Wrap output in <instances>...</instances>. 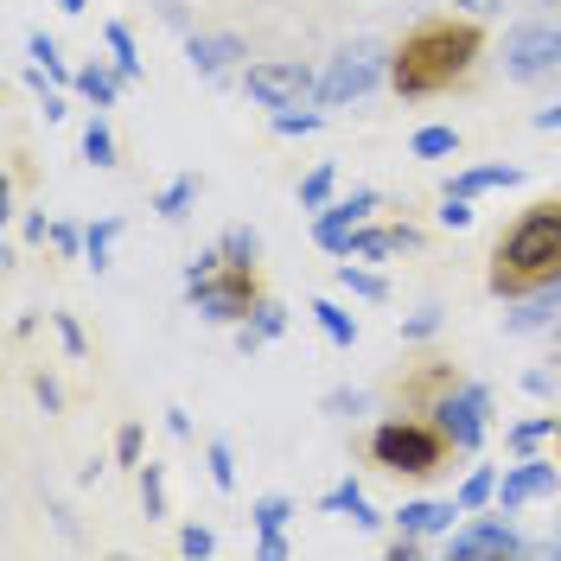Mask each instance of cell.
<instances>
[{"label":"cell","instance_id":"3","mask_svg":"<svg viewBox=\"0 0 561 561\" xmlns=\"http://www.w3.org/2000/svg\"><path fill=\"white\" fill-rule=\"evenodd\" d=\"M454 434L434 415H389L364 434V459L389 479H440L454 472Z\"/></svg>","mask_w":561,"mask_h":561},{"label":"cell","instance_id":"30","mask_svg":"<svg viewBox=\"0 0 561 561\" xmlns=\"http://www.w3.org/2000/svg\"><path fill=\"white\" fill-rule=\"evenodd\" d=\"M83 160H90V167H115V135H108L103 122L83 128Z\"/></svg>","mask_w":561,"mask_h":561},{"label":"cell","instance_id":"29","mask_svg":"<svg viewBox=\"0 0 561 561\" xmlns=\"http://www.w3.org/2000/svg\"><path fill=\"white\" fill-rule=\"evenodd\" d=\"M140 504H147V517H167V472L160 466H140Z\"/></svg>","mask_w":561,"mask_h":561},{"label":"cell","instance_id":"36","mask_svg":"<svg viewBox=\"0 0 561 561\" xmlns=\"http://www.w3.org/2000/svg\"><path fill=\"white\" fill-rule=\"evenodd\" d=\"M224 249H230L237 262H255V255H262V237H255V230H243V224H237V230H224Z\"/></svg>","mask_w":561,"mask_h":561},{"label":"cell","instance_id":"7","mask_svg":"<svg viewBox=\"0 0 561 561\" xmlns=\"http://www.w3.org/2000/svg\"><path fill=\"white\" fill-rule=\"evenodd\" d=\"M243 90L262 108H307L319 96V77H313V65H300V58H275V65H249Z\"/></svg>","mask_w":561,"mask_h":561},{"label":"cell","instance_id":"51","mask_svg":"<svg viewBox=\"0 0 561 561\" xmlns=\"http://www.w3.org/2000/svg\"><path fill=\"white\" fill-rule=\"evenodd\" d=\"M542 7H561V0H542Z\"/></svg>","mask_w":561,"mask_h":561},{"label":"cell","instance_id":"19","mask_svg":"<svg viewBox=\"0 0 561 561\" xmlns=\"http://www.w3.org/2000/svg\"><path fill=\"white\" fill-rule=\"evenodd\" d=\"M70 83H77L96 108H115V96H122V70H103V65H83Z\"/></svg>","mask_w":561,"mask_h":561},{"label":"cell","instance_id":"14","mask_svg":"<svg viewBox=\"0 0 561 561\" xmlns=\"http://www.w3.org/2000/svg\"><path fill=\"white\" fill-rule=\"evenodd\" d=\"M402 249H421L415 224H364V230L351 237V255H357V262H383V255H402Z\"/></svg>","mask_w":561,"mask_h":561},{"label":"cell","instance_id":"41","mask_svg":"<svg viewBox=\"0 0 561 561\" xmlns=\"http://www.w3.org/2000/svg\"><path fill=\"white\" fill-rule=\"evenodd\" d=\"M357 409H364L357 389H332V396H325V415H357Z\"/></svg>","mask_w":561,"mask_h":561},{"label":"cell","instance_id":"21","mask_svg":"<svg viewBox=\"0 0 561 561\" xmlns=\"http://www.w3.org/2000/svg\"><path fill=\"white\" fill-rule=\"evenodd\" d=\"M313 319H319V332H325V339H332L339 351L357 345V319H351L345 307H332V300H313Z\"/></svg>","mask_w":561,"mask_h":561},{"label":"cell","instance_id":"9","mask_svg":"<svg viewBox=\"0 0 561 561\" xmlns=\"http://www.w3.org/2000/svg\"><path fill=\"white\" fill-rule=\"evenodd\" d=\"M434 421L454 434V447L459 454H472L479 440H485V427H491V389L485 383H466V389H454L440 409H434Z\"/></svg>","mask_w":561,"mask_h":561},{"label":"cell","instance_id":"28","mask_svg":"<svg viewBox=\"0 0 561 561\" xmlns=\"http://www.w3.org/2000/svg\"><path fill=\"white\" fill-rule=\"evenodd\" d=\"M255 529H280L287 517H294V497H280V491H268V497H255Z\"/></svg>","mask_w":561,"mask_h":561},{"label":"cell","instance_id":"43","mask_svg":"<svg viewBox=\"0 0 561 561\" xmlns=\"http://www.w3.org/2000/svg\"><path fill=\"white\" fill-rule=\"evenodd\" d=\"M33 396L45 402V409H65V389L51 383V377H33Z\"/></svg>","mask_w":561,"mask_h":561},{"label":"cell","instance_id":"48","mask_svg":"<svg viewBox=\"0 0 561 561\" xmlns=\"http://www.w3.org/2000/svg\"><path fill=\"white\" fill-rule=\"evenodd\" d=\"M58 7H65V13H83V0H58Z\"/></svg>","mask_w":561,"mask_h":561},{"label":"cell","instance_id":"27","mask_svg":"<svg viewBox=\"0 0 561 561\" xmlns=\"http://www.w3.org/2000/svg\"><path fill=\"white\" fill-rule=\"evenodd\" d=\"M556 421H561V415L517 421V427H511V447H517V454H536V440H549V434H556Z\"/></svg>","mask_w":561,"mask_h":561},{"label":"cell","instance_id":"37","mask_svg":"<svg viewBox=\"0 0 561 561\" xmlns=\"http://www.w3.org/2000/svg\"><path fill=\"white\" fill-rule=\"evenodd\" d=\"M210 549H217V536H210L205 524H185V529H179V556H210Z\"/></svg>","mask_w":561,"mask_h":561},{"label":"cell","instance_id":"15","mask_svg":"<svg viewBox=\"0 0 561 561\" xmlns=\"http://www.w3.org/2000/svg\"><path fill=\"white\" fill-rule=\"evenodd\" d=\"M454 517H466L459 497H415V504L396 511V529H409V536H440V529H454Z\"/></svg>","mask_w":561,"mask_h":561},{"label":"cell","instance_id":"5","mask_svg":"<svg viewBox=\"0 0 561 561\" xmlns=\"http://www.w3.org/2000/svg\"><path fill=\"white\" fill-rule=\"evenodd\" d=\"M472 377L459 370V357H447V351H415L409 364H396L389 370V415H434L454 389H466Z\"/></svg>","mask_w":561,"mask_h":561},{"label":"cell","instance_id":"1","mask_svg":"<svg viewBox=\"0 0 561 561\" xmlns=\"http://www.w3.org/2000/svg\"><path fill=\"white\" fill-rule=\"evenodd\" d=\"M485 58V20L479 13H427L415 20L409 33L389 45V90L402 96V103H427V96H447L459 90L472 65Z\"/></svg>","mask_w":561,"mask_h":561},{"label":"cell","instance_id":"35","mask_svg":"<svg viewBox=\"0 0 561 561\" xmlns=\"http://www.w3.org/2000/svg\"><path fill=\"white\" fill-rule=\"evenodd\" d=\"M319 122H325L319 108H275V135H313Z\"/></svg>","mask_w":561,"mask_h":561},{"label":"cell","instance_id":"23","mask_svg":"<svg viewBox=\"0 0 561 561\" xmlns=\"http://www.w3.org/2000/svg\"><path fill=\"white\" fill-rule=\"evenodd\" d=\"M122 237V217H103L96 230H83V255H90V268H108V249Z\"/></svg>","mask_w":561,"mask_h":561},{"label":"cell","instance_id":"2","mask_svg":"<svg viewBox=\"0 0 561 561\" xmlns=\"http://www.w3.org/2000/svg\"><path fill=\"white\" fill-rule=\"evenodd\" d=\"M485 287L497 300H529L542 287H561V198H536V205L491 243Z\"/></svg>","mask_w":561,"mask_h":561},{"label":"cell","instance_id":"17","mask_svg":"<svg viewBox=\"0 0 561 561\" xmlns=\"http://www.w3.org/2000/svg\"><path fill=\"white\" fill-rule=\"evenodd\" d=\"M517 179H524V167H466L459 179H447V192L454 198H479V192H504Z\"/></svg>","mask_w":561,"mask_h":561},{"label":"cell","instance_id":"6","mask_svg":"<svg viewBox=\"0 0 561 561\" xmlns=\"http://www.w3.org/2000/svg\"><path fill=\"white\" fill-rule=\"evenodd\" d=\"M377 83H389V45L377 38H351L332 51V65L319 70V103L339 108V103H357V96H370Z\"/></svg>","mask_w":561,"mask_h":561},{"label":"cell","instance_id":"16","mask_svg":"<svg viewBox=\"0 0 561 561\" xmlns=\"http://www.w3.org/2000/svg\"><path fill=\"white\" fill-rule=\"evenodd\" d=\"M280 332H287V307H275V300H262V307H255V313L243 319V325H237V351H262L268 345V339H280Z\"/></svg>","mask_w":561,"mask_h":561},{"label":"cell","instance_id":"20","mask_svg":"<svg viewBox=\"0 0 561 561\" xmlns=\"http://www.w3.org/2000/svg\"><path fill=\"white\" fill-rule=\"evenodd\" d=\"M325 511H339V517H351L357 529H377V524H383V517L370 511V497H364L357 485H339V491H325Z\"/></svg>","mask_w":561,"mask_h":561},{"label":"cell","instance_id":"47","mask_svg":"<svg viewBox=\"0 0 561 561\" xmlns=\"http://www.w3.org/2000/svg\"><path fill=\"white\" fill-rule=\"evenodd\" d=\"M536 128H542V135H556V128H561V103L556 108H536Z\"/></svg>","mask_w":561,"mask_h":561},{"label":"cell","instance_id":"49","mask_svg":"<svg viewBox=\"0 0 561 561\" xmlns=\"http://www.w3.org/2000/svg\"><path fill=\"white\" fill-rule=\"evenodd\" d=\"M549 339H556V345H561V313H556V325H549Z\"/></svg>","mask_w":561,"mask_h":561},{"label":"cell","instance_id":"46","mask_svg":"<svg viewBox=\"0 0 561 561\" xmlns=\"http://www.w3.org/2000/svg\"><path fill=\"white\" fill-rule=\"evenodd\" d=\"M454 7H466V13H479V20H491V13H497L504 0H454Z\"/></svg>","mask_w":561,"mask_h":561},{"label":"cell","instance_id":"4","mask_svg":"<svg viewBox=\"0 0 561 561\" xmlns=\"http://www.w3.org/2000/svg\"><path fill=\"white\" fill-rule=\"evenodd\" d=\"M185 300H192L198 319H210V325H243V319L268 300V287H262V268H255V262H237L230 249L217 243V249H205V255L185 262Z\"/></svg>","mask_w":561,"mask_h":561},{"label":"cell","instance_id":"11","mask_svg":"<svg viewBox=\"0 0 561 561\" xmlns=\"http://www.w3.org/2000/svg\"><path fill=\"white\" fill-rule=\"evenodd\" d=\"M383 205L377 192H351V198H339V205H325L319 210V224H313V237L319 249H332V255H351V237L364 230V217Z\"/></svg>","mask_w":561,"mask_h":561},{"label":"cell","instance_id":"39","mask_svg":"<svg viewBox=\"0 0 561 561\" xmlns=\"http://www.w3.org/2000/svg\"><path fill=\"white\" fill-rule=\"evenodd\" d=\"M115 459H122V466H140V427H135V421L115 434Z\"/></svg>","mask_w":561,"mask_h":561},{"label":"cell","instance_id":"33","mask_svg":"<svg viewBox=\"0 0 561 561\" xmlns=\"http://www.w3.org/2000/svg\"><path fill=\"white\" fill-rule=\"evenodd\" d=\"M434 332H440V307H434V300H427V307H415V313L402 319V339H409V345L434 339Z\"/></svg>","mask_w":561,"mask_h":561},{"label":"cell","instance_id":"10","mask_svg":"<svg viewBox=\"0 0 561 561\" xmlns=\"http://www.w3.org/2000/svg\"><path fill=\"white\" fill-rule=\"evenodd\" d=\"M447 556L454 561H504V556H524V536L504 524V517H472L466 529H454Z\"/></svg>","mask_w":561,"mask_h":561},{"label":"cell","instance_id":"13","mask_svg":"<svg viewBox=\"0 0 561 561\" xmlns=\"http://www.w3.org/2000/svg\"><path fill=\"white\" fill-rule=\"evenodd\" d=\"M185 58H192L198 77H230V70L249 58V45L237 33H192L185 38Z\"/></svg>","mask_w":561,"mask_h":561},{"label":"cell","instance_id":"22","mask_svg":"<svg viewBox=\"0 0 561 561\" xmlns=\"http://www.w3.org/2000/svg\"><path fill=\"white\" fill-rule=\"evenodd\" d=\"M339 287H345V294H357V300H389V280L370 275V268H357L351 255H345V268H339Z\"/></svg>","mask_w":561,"mask_h":561},{"label":"cell","instance_id":"44","mask_svg":"<svg viewBox=\"0 0 561 561\" xmlns=\"http://www.w3.org/2000/svg\"><path fill=\"white\" fill-rule=\"evenodd\" d=\"M255 549H262L268 561H280V556H287V536H280V529H262V542H255Z\"/></svg>","mask_w":561,"mask_h":561},{"label":"cell","instance_id":"40","mask_svg":"<svg viewBox=\"0 0 561 561\" xmlns=\"http://www.w3.org/2000/svg\"><path fill=\"white\" fill-rule=\"evenodd\" d=\"M51 325H58V339H65V351H70V357H83V351H90V345H83V332H77V319H70V313H51Z\"/></svg>","mask_w":561,"mask_h":561},{"label":"cell","instance_id":"42","mask_svg":"<svg viewBox=\"0 0 561 561\" xmlns=\"http://www.w3.org/2000/svg\"><path fill=\"white\" fill-rule=\"evenodd\" d=\"M51 249H58V255H77V249H83V237H77L70 224H51Z\"/></svg>","mask_w":561,"mask_h":561},{"label":"cell","instance_id":"31","mask_svg":"<svg viewBox=\"0 0 561 561\" xmlns=\"http://www.w3.org/2000/svg\"><path fill=\"white\" fill-rule=\"evenodd\" d=\"M325 198H332V167H313L300 179V210H325Z\"/></svg>","mask_w":561,"mask_h":561},{"label":"cell","instance_id":"52","mask_svg":"<svg viewBox=\"0 0 561 561\" xmlns=\"http://www.w3.org/2000/svg\"><path fill=\"white\" fill-rule=\"evenodd\" d=\"M556 556H561V536H556Z\"/></svg>","mask_w":561,"mask_h":561},{"label":"cell","instance_id":"24","mask_svg":"<svg viewBox=\"0 0 561 561\" xmlns=\"http://www.w3.org/2000/svg\"><path fill=\"white\" fill-rule=\"evenodd\" d=\"M491 497H497V472H491V466L466 472V485H459V504H466V517H472L479 504H491Z\"/></svg>","mask_w":561,"mask_h":561},{"label":"cell","instance_id":"32","mask_svg":"<svg viewBox=\"0 0 561 561\" xmlns=\"http://www.w3.org/2000/svg\"><path fill=\"white\" fill-rule=\"evenodd\" d=\"M26 51H33V65H45V77H65V51H58V38L51 33H33L26 38Z\"/></svg>","mask_w":561,"mask_h":561},{"label":"cell","instance_id":"50","mask_svg":"<svg viewBox=\"0 0 561 561\" xmlns=\"http://www.w3.org/2000/svg\"><path fill=\"white\" fill-rule=\"evenodd\" d=\"M556 459H561V421H556Z\"/></svg>","mask_w":561,"mask_h":561},{"label":"cell","instance_id":"26","mask_svg":"<svg viewBox=\"0 0 561 561\" xmlns=\"http://www.w3.org/2000/svg\"><path fill=\"white\" fill-rule=\"evenodd\" d=\"M205 459H210V485H217V491H237V454H230V440H210Z\"/></svg>","mask_w":561,"mask_h":561},{"label":"cell","instance_id":"18","mask_svg":"<svg viewBox=\"0 0 561 561\" xmlns=\"http://www.w3.org/2000/svg\"><path fill=\"white\" fill-rule=\"evenodd\" d=\"M198 192H205V179H198V173H179L173 185L153 198V210H160L167 224H185V217H192V205H198Z\"/></svg>","mask_w":561,"mask_h":561},{"label":"cell","instance_id":"12","mask_svg":"<svg viewBox=\"0 0 561 561\" xmlns=\"http://www.w3.org/2000/svg\"><path fill=\"white\" fill-rule=\"evenodd\" d=\"M561 485V472H556V459H536L524 454L511 472H504V485H497V504L504 511H524V504H536V497H556Z\"/></svg>","mask_w":561,"mask_h":561},{"label":"cell","instance_id":"45","mask_svg":"<svg viewBox=\"0 0 561 561\" xmlns=\"http://www.w3.org/2000/svg\"><path fill=\"white\" fill-rule=\"evenodd\" d=\"M524 389H529V396H549V389H556V377H549V370H529Z\"/></svg>","mask_w":561,"mask_h":561},{"label":"cell","instance_id":"8","mask_svg":"<svg viewBox=\"0 0 561 561\" xmlns=\"http://www.w3.org/2000/svg\"><path fill=\"white\" fill-rule=\"evenodd\" d=\"M556 70H561V26L529 20V26H517V33L504 38V77L511 83H542Z\"/></svg>","mask_w":561,"mask_h":561},{"label":"cell","instance_id":"25","mask_svg":"<svg viewBox=\"0 0 561 561\" xmlns=\"http://www.w3.org/2000/svg\"><path fill=\"white\" fill-rule=\"evenodd\" d=\"M108 51H115V70H122V83H135L140 77V58H135V38H128V26H103Z\"/></svg>","mask_w":561,"mask_h":561},{"label":"cell","instance_id":"38","mask_svg":"<svg viewBox=\"0 0 561 561\" xmlns=\"http://www.w3.org/2000/svg\"><path fill=\"white\" fill-rule=\"evenodd\" d=\"M440 224H447V230H466V224H472V198H454V192H447V205H440Z\"/></svg>","mask_w":561,"mask_h":561},{"label":"cell","instance_id":"34","mask_svg":"<svg viewBox=\"0 0 561 561\" xmlns=\"http://www.w3.org/2000/svg\"><path fill=\"white\" fill-rule=\"evenodd\" d=\"M415 153H421V160H440V153H459V135H454V128H421V135H415Z\"/></svg>","mask_w":561,"mask_h":561}]
</instances>
